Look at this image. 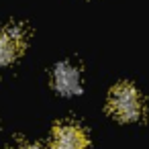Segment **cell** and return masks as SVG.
Returning <instances> with one entry per match:
<instances>
[{"instance_id": "cell-1", "label": "cell", "mask_w": 149, "mask_h": 149, "mask_svg": "<svg viewBox=\"0 0 149 149\" xmlns=\"http://www.w3.org/2000/svg\"><path fill=\"white\" fill-rule=\"evenodd\" d=\"M108 110L114 118L123 123L139 120L143 114V98L135 86L120 82L108 94Z\"/></svg>"}, {"instance_id": "cell-2", "label": "cell", "mask_w": 149, "mask_h": 149, "mask_svg": "<svg viewBox=\"0 0 149 149\" xmlns=\"http://www.w3.org/2000/svg\"><path fill=\"white\" fill-rule=\"evenodd\" d=\"M53 149H88V135L76 123H59L51 133Z\"/></svg>"}, {"instance_id": "cell-3", "label": "cell", "mask_w": 149, "mask_h": 149, "mask_svg": "<svg viewBox=\"0 0 149 149\" xmlns=\"http://www.w3.org/2000/svg\"><path fill=\"white\" fill-rule=\"evenodd\" d=\"M53 86L59 94L63 96H76L82 90V82H80V72L74 63L70 61H59L51 74Z\"/></svg>"}, {"instance_id": "cell-4", "label": "cell", "mask_w": 149, "mask_h": 149, "mask_svg": "<svg viewBox=\"0 0 149 149\" xmlns=\"http://www.w3.org/2000/svg\"><path fill=\"white\" fill-rule=\"evenodd\" d=\"M25 47V37L19 27H6L0 31V65H10Z\"/></svg>"}, {"instance_id": "cell-5", "label": "cell", "mask_w": 149, "mask_h": 149, "mask_svg": "<svg viewBox=\"0 0 149 149\" xmlns=\"http://www.w3.org/2000/svg\"><path fill=\"white\" fill-rule=\"evenodd\" d=\"M17 149H43L41 145H35V143H21Z\"/></svg>"}]
</instances>
